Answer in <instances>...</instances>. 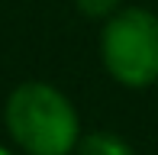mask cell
<instances>
[{
	"mask_svg": "<svg viewBox=\"0 0 158 155\" xmlns=\"http://www.w3.org/2000/svg\"><path fill=\"white\" fill-rule=\"evenodd\" d=\"M74 10L94 23H106L113 13L123 10V0H74Z\"/></svg>",
	"mask_w": 158,
	"mask_h": 155,
	"instance_id": "obj_4",
	"label": "cell"
},
{
	"mask_svg": "<svg viewBox=\"0 0 158 155\" xmlns=\"http://www.w3.org/2000/svg\"><path fill=\"white\" fill-rule=\"evenodd\" d=\"M100 65L129 90L158 87V13L148 6H123L100 23Z\"/></svg>",
	"mask_w": 158,
	"mask_h": 155,
	"instance_id": "obj_2",
	"label": "cell"
},
{
	"mask_svg": "<svg viewBox=\"0 0 158 155\" xmlns=\"http://www.w3.org/2000/svg\"><path fill=\"white\" fill-rule=\"evenodd\" d=\"M0 155H13V152H10V149H6V145H0Z\"/></svg>",
	"mask_w": 158,
	"mask_h": 155,
	"instance_id": "obj_5",
	"label": "cell"
},
{
	"mask_svg": "<svg viewBox=\"0 0 158 155\" xmlns=\"http://www.w3.org/2000/svg\"><path fill=\"white\" fill-rule=\"evenodd\" d=\"M3 126L23 155H74L81 116L71 97L48 81H23L3 103Z\"/></svg>",
	"mask_w": 158,
	"mask_h": 155,
	"instance_id": "obj_1",
	"label": "cell"
},
{
	"mask_svg": "<svg viewBox=\"0 0 158 155\" xmlns=\"http://www.w3.org/2000/svg\"><path fill=\"white\" fill-rule=\"evenodd\" d=\"M74 155H135L132 142L113 129H90L81 136Z\"/></svg>",
	"mask_w": 158,
	"mask_h": 155,
	"instance_id": "obj_3",
	"label": "cell"
}]
</instances>
